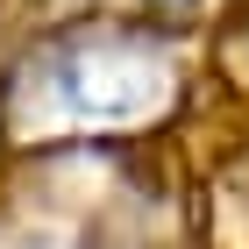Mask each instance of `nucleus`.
<instances>
[{
    "label": "nucleus",
    "mask_w": 249,
    "mask_h": 249,
    "mask_svg": "<svg viewBox=\"0 0 249 249\" xmlns=\"http://www.w3.org/2000/svg\"><path fill=\"white\" fill-rule=\"evenodd\" d=\"M164 100V64L128 43H64L43 64V121H142Z\"/></svg>",
    "instance_id": "1"
}]
</instances>
